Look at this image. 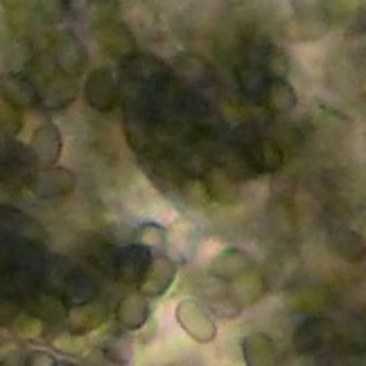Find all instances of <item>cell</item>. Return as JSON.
Wrapping results in <instances>:
<instances>
[{"label":"cell","mask_w":366,"mask_h":366,"mask_svg":"<svg viewBox=\"0 0 366 366\" xmlns=\"http://www.w3.org/2000/svg\"><path fill=\"white\" fill-rule=\"evenodd\" d=\"M177 321L192 342L210 344L217 337V323L208 310L194 299H183L177 305Z\"/></svg>","instance_id":"cell-1"},{"label":"cell","mask_w":366,"mask_h":366,"mask_svg":"<svg viewBox=\"0 0 366 366\" xmlns=\"http://www.w3.org/2000/svg\"><path fill=\"white\" fill-rule=\"evenodd\" d=\"M50 57L54 66H57L64 75H70V77H79L89 64L86 48H84V44L77 39V34L70 30H61L54 34Z\"/></svg>","instance_id":"cell-2"},{"label":"cell","mask_w":366,"mask_h":366,"mask_svg":"<svg viewBox=\"0 0 366 366\" xmlns=\"http://www.w3.org/2000/svg\"><path fill=\"white\" fill-rule=\"evenodd\" d=\"M120 97V84L114 75V70L109 68H95L89 73L86 81H84V100L93 111L107 114L116 104Z\"/></svg>","instance_id":"cell-3"},{"label":"cell","mask_w":366,"mask_h":366,"mask_svg":"<svg viewBox=\"0 0 366 366\" xmlns=\"http://www.w3.org/2000/svg\"><path fill=\"white\" fill-rule=\"evenodd\" d=\"M77 186V177L73 170L59 165H50V167H41L30 179V188L39 199H59V197L73 194Z\"/></svg>","instance_id":"cell-4"},{"label":"cell","mask_w":366,"mask_h":366,"mask_svg":"<svg viewBox=\"0 0 366 366\" xmlns=\"http://www.w3.org/2000/svg\"><path fill=\"white\" fill-rule=\"evenodd\" d=\"M97 41L107 50L109 57L118 61H132L138 54V44L132 30L120 21H104L97 27Z\"/></svg>","instance_id":"cell-5"},{"label":"cell","mask_w":366,"mask_h":366,"mask_svg":"<svg viewBox=\"0 0 366 366\" xmlns=\"http://www.w3.org/2000/svg\"><path fill=\"white\" fill-rule=\"evenodd\" d=\"M177 278V262L172 258H167L163 251L152 253V260L147 264V269L138 283V290L145 294L147 299H159L172 287Z\"/></svg>","instance_id":"cell-6"},{"label":"cell","mask_w":366,"mask_h":366,"mask_svg":"<svg viewBox=\"0 0 366 366\" xmlns=\"http://www.w3.org/2000/svg\"><path fill=\"white\" fill-rule=\"evenodd\" d=\"M77 93H79L77 77L64 75L61 70H57L39 89V107H44L46 111H61L75 102Z\"/></svg>","instance_id":"cell-7"},{"label":"cell","mask_w":366,"mask_h":366,"mask_svg":"<svg viewBox=\"0 0 366 366\" xmlns=\"http://www.w3.org/2000/svg\"><path fill=\"white\" fill-rule=\"evenodd\" d=\"M149 260H152V251L143 244L134 242V244H127L116 251L111 267L116 269V276L122 280V283L136 285V283H140V278H143Z\"/></svg>","instance_id":"cell-8"},{"label":"cell","mask_w":366,"mask_h":366,"mask_svg":"<svg viewBox=\"0 0 366 366\" xmlns=\"http://www.w3.org/2000/svg\"><path fill=\"white\" fill-rule=\"evenodd\" d=\"M253 267H256V262H253L249 251H244L240 247H227L210 260L208 274L224 280V283H231V280L240 278L242 274L253 269Z\"/></svg>","instance_id":"cell-9"},{"label":"cell","mask_w":366,"mask_h":366,"mask_svg":"<svg viewBox=\"0 0 366 366\" xmlns=\"http://www.w3.org/2000/svg\"><path fill=\"white\" fill-rule=\"evenodd\" d=\"M30 149L41 167L57 165L61 159V152H64V140H61L59 127L52 122L36 127L32 134V140H30Z\"/></svg>","instance_id":"cell-10"},{"label":"cell","mask_w":366,"mask_h":366,"mask_svg":"<svg viewBox=\"0 0 366 366\" xmlns=\"http://www.w3.org/2000/svg\"><path fill=\"white\" fill-rule=\"evenodd\" d=\"M0 97L23 111L39 104V89L23 73H0Z\"/></svg>","instance_id":"cell-11"},{"label":"cell","mask_w":366,"mask_h":366,"mask_svg":"<svg viewBox=\"0 0 366 366\" xmlns=\"http://www.w3.org/2000/svg\"><path fill=\"white\" fill-rule=\"evenodd\" d=\"M332 323L328 319H307L299 323V328L294 330V350L301 355L317 353L319 348H323L332 340Z\"/></svg>","instance_id":"cell-12"},{"label":"cell","mask_w":366,"mask_h":366,"mask_svg":"<svg viewBox=\"0 0 366 366\" xmlns=\"http://www.w3.org/2000/svg\"><path fill=\"white\" fill-rule=\"evenodd\" d=\"M204 186L208 190L210 202L217 204H235L237 197H240V186H237L235 177L222 165H210L208 170L204 172Z\"/></svg>","instance_id":"cell-13"},{"label":"cell","mask_w":366,"mask_h":366,"mask_svg":"<svg viewBox=\"0 0 366 366\" xmlns=\"http://www.w3.org/2000/svg\"><path fill=\"white\" fill-rule=\"evenodd\" d=\"M116 321L118 326L129 330V332H136L145 326L149 321V301L143 292H129L127 297L120 299L118 307H116Z\"/></svg>","instance_id":"cell-14"},{"label":"cell","mask_w":366,"mask_h":366,"mask_svg":"<svg viewBox=\"0 0 366 366\" xmlns=\"http://www.w3.org/2000/svg\"><path fill=\"white\" fill-rule=\"evenodd\" d=\"M330 23L323 14L317 16H292L283 23V36L294 44H310V41H319L328 34Z\"/></svg>","instance_id":"cell-15"},{"label":"cell","mask_w":366,"mask_h":366,"mask_svg":"<svg viewBox=\"0 0 366 366\" xmlns=\"http://www.w3.org/2000/svg\"><path fill=\"white\" fill-rule=\"evenodd\" d=\"M70 330L77 335H86L95 328H100L107 321V307L100 301H86V303H77V305H68V315H66Z\"/></svg>","instance_id":"cell-16"},{"label":"cell","mask_w":366,"mask_h":366,"mask_svg":"<svg viewBox=\"0 0 366 366\" xmlns=\"http://www.w3.org/2000/svg\"><path fill=\"white\" fill-rule=\"evenodd\" d=\"M267 292V283H264V276L253 267L247 274H242L240 278L231 280V290L229 294L240 303L242 307H249L253 303H258Z\"/></svg>","instance_id":"cell-17"},{"label":"cell","mask_w":366,"mask_h":366,"mask_svg":"<svg viewBox=\"0 0 366 366\" xmlns=\"http://www.w3.org/2000/svg\"><path fill=\"white\" fill-rule=\"evenodd\" d=\"M276 342L267 332H249L242 340V357L249 366H264L276 360Z\"/></svg>","instance_id":"cell-18"},{"label":"cell","mask_w":366,"mask_h":366,"mask_svg":"<svg viewBox=\"0 0 366 366\" xmlns=\"http://www.w3.org/2000/svg\"><path fill=\"white\" fill-rule=\"evenodd\" d=\"M237 84L240 91L253 102H260L267 97V86H269V75H267L264 66L256 61H247L244 66L237 68Z\"/></svg>","instance_id":"cell-19"},{"label":"cell","mask_w":366,"mask_h":366,"mask_svg":"<svg viewBox=\"0 0 366 366\" xmlns=\"http://www.w3.org/2000/svg\"><path fill=\"white\" fill-rule=\"evenodd\" d=\"M330 249L335 256H340L342 260L357 264L366 258V240L362 237V233L357 231H337L330 237Z\"/></svg>","instance_id":"cell-20"},{"label":"cell","mask_w":366,"mask_h":366,"mask_svg":"<svg viewBox=\"0 0 366 366\" xmlns=\"http://www.w3.org/2000/svg\"><path fill=\"white\" fill-rule=\"evenodd\" d=\"M127 64L136 73V79H143L145 84H152V86H161L163 81L170 79V66L161 61L159 57H152V54H136Z\"/></svg>","instance_id":"cell-21"},{"label":"cell","mask_w":366,"mask_h":366,"mask_svg":"<svg viewBox=\"0 0 366 366\" xmlns=\"http://www.w3.org/2000/svg\"><path fill=\"white\" fill-rule=\"evenodd\" d=\"M30 312L32 317L41 319L44 323H59L66 319L68 307H66V301L59 299L54 292H39L30 301Z\"/></svg>","instance_id":"cell-22"},{"label":"cell","mask_w":366,"mask_h":366,"mask_svg":"<svg viewBox=\"0 0 366 366\" xmlns=\"http://www.w3.org/2000/svg\"><path fill=\"white\" fill-rule=\"evenodd\" d=\"M267 102H269L272 111L276 114H292L299 104V95L297 89L287 81V77H274L269 79V86H267Z\"/></svg>","instance_id":"cell-23"},{"label":"cell","mask_w":366,"mask_h":366,"mask_svg":"<svg viewBox=\"0 0 366 366\" xmlns=\"http://www.w3.org/2000/svg\"><path fill=\"white\" fill-rule=\"evenodd\" d=\"M64 301L68 305L86 303L95 299V280L84 272H70L64 280Z\"/></svg>","instance_id":"cell-24"},{"label":"cell","mask_w":366,"mask_h":366,"mask_svg":"<svg viewBox=\"0 0 366 366\" xmlns=\"http://www.w3.org/2000/svg\"><path fill=\"white\" fill-rule=\"evenodd\" d=\"M136 242L147 247L152 253L163 251L167 244V231H165V227H161V224H157V222H145L136 229Z\"/></svg>","instance_id":"cell-25"},{"label":"cell","mask_w":366,"mask_h":366,"mask_svg":"<svg viewBox=\"0 0 366 366\" xmlns=\"http://www.w3.org/2000/svg\"><path fill=\"white\" fill-rule=\"evenodd\" d=\"M23 129V116L21 109L9 104L5 97H0V136L14 138Z\"/></svg>","instance_id":"cell-26"},{"label":"cell","mask_w":366,"mask_h":366,"mask_svg":"<svg viewBox=\"0 0 366 366\" xmlns=\"http://www.w3.org/2000/svg\"><path fill=\"white\" fill-rule=\"evenodd\" d=\"M206 305H208V310L213 312L217 319H235V317H240L242 315V305L237 303L231 294H229V290L227 292H222V294H217V297H213V299H208L206 301Z\"/></svg>","instance_id":"cell-27"},{"label":"cell","mask_w":366,"mask_h":366,"mask_svg":"<svg viewBox=\"0 0 366 366\" xmlns=\"http://www.w3.org/2000/svg\"><path fill=\"white\" fill-rule=\"evenodd\" d=\"M54 348L61 350L66 355H81L84 348H86V342H84V335H77V332H64V335H57L52 340Z\"/></svg>","instance_id":"cell-28"},{"label":"cell","mask_w":366,"mask_h":366,"mask_svg":"<svg viewBox=\"0 0 366 366\" xmlns=\"http://www.w3.org/2000/svg\"><path fill=\"white\" fill-rule=\"evenodd\" d=\"M264 70H267V75H269L272 79L274 77H287L290 73V57L283 52V50H274L267 54V59H264Z\"/></svg>","instance_id":"cell-29"},{"label":"cell","mask_w":366,"mask_h":366,"mask_svg":"<svg viewBox=\"0 0 366 366\" xmlns=\"http://www.w3.org/2000/svg\"><path fill=\"white\" fill-rule=\"evenodd\" d=\"M294 16H317L321 14V0H290Z\"/></svg>","instance_id":"cell-30"},{"label":"cell","mask_w":366,"mask_h":366,"mask_svg":"<svg viewBox=\"0 0 366 366\" xmlns=\"http://www.w3.org/2000/svg\"><path fill=\"white\" fill-rule=\"evenodd\" d=\"M41 9H44L46 16H50L52 21H61L68 14V5L66 0H39Z\"/></svg>","instance_id":"cell-31"},{"label":"cell","mask_w":366,"mask_h":366,"mask_svg":"<svg viewBox=\"0 0 366 366\" xmlns=\"http://www.w3.org/2000/svg\"><path fill=\"white\" fill-rule=\"evenodd\" d=\"M25 364L27 366H57L59 362L54 360V355L48 353V350H30V353L25 355Z\"/></svg>","instance_id":"cell-32"},{"label":"cell","mask_w":366,"mask_h":366,"mask_svg":"<svg viewBox=\"0 0 366 366\" xmlns=\"http://www.w3.org/2000/svg\"><path fill=\"white\" fill-rule=\"evenodd\" d=\"M19 317V305L11 301H0V326H11Z\"/></svg>","instance_id":"cell-33"},{"label":"cell","mask_w":366,"mask_h":366,"mask_svg":"<svg viewBox=\"0 0 366 366\" xmlns=\"http://www.w3.org/2000/svg\"><path fill=\"white\" fill-rule=\"evenodd\" d=\"M66 5H68V14H75V16H79V14L91 9L93 0H66Z\"/></svg>","instance_id":"cell-34"},{"label":"cell","mask_w":366,"mask_h":366,"mask_svg":"<svg viewBox=\"0 0 366 366\" xmlns=\"http://www.w3.org/2000/svg\"><path fill=\"white\" fill-rule=\"evenodd\" d=\"M229 7H249L253 3H258V0H224Z\"/></svg>","instance_id":"cell-35"}]
</instances>
